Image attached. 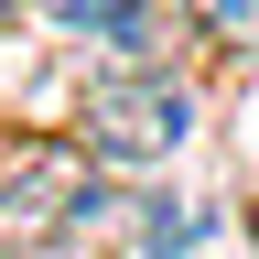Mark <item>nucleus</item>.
I'll list each match as a JSON object with an SVG mask.
<instances>
[{
	"label": "nucleus",
	"instance_id": "1",
	"mask_svg": "<svg viewBox=\"0 0 259 259\" xmlns=\"http://www.w3.org/2000/svg\"><path fill=\"white\" fill-rule=\"evenodd\" d=\"M108 227V173L76 141L0 151V259H65Z\"/></svg>",
	"mask_w": 259,
	"mask_h": 259
},
{
	"label": "nucleus",
	"instance_id": "2",
	"mask_svg": "<svg viewBox=\"0 0 259 259\" xmlns=\"http://www.w3.org/2000/svg\"><path fill=\"white\" fill-rule=\"evenodd\" d=\"M97 173H162L184 141H194V87L173 76V65H119V76L87 87L76 130H65Z\"/></svg>",
	"mask_w": 259,
	"mask_h": 259
},
{
	"label": "nucleus",
	"instance_id": "3",
	"mask_svg": "<svg viewBox=\"0 0 259 259\" xmlns=\"http://www.w3.org/2000/svg\"><path fill=\"white\" fill-rule=\"evenodd\" d=\"M32 11H54L76 44H119V54L151 44V0H32Z\"/></svg>",
	"mask_w": 259,
	"mask_h": 259
},
{
	"label": "nucleus",
	"instance_id": "4",
	"mask_svg": "<svg viewBox=\"0 0 259 259\" xmlns=\"http://www.w3.org/2000/svg\"><path fill=\"white\" fill-rule=\"evenodd\" d=\"M184 11H194V32H205V44L259 54V0H184Z\"/></svg>",
	"mask_w": 259,
	"mask_h": 259
},
{
	"label": "nucleus",
	"instance_id": "5",
	"mask_svg": "<svg viewBox=\"0 0 259 259\" xmlns=\"http://www.w3.org/2000/svg\"><path fill=\"white\" fill-rule=\"evenodd\" d=\"M11 11H32V0H0V22H11Z\"/></svg>",
	"mask_w": 259,
	"mask_h": 259
},
{
	"label": "nucleus",
	"instance_id": "6",
	"mask_svg": "<svg viewBox=\"0 0 259 259\" xmlns=\"http://www.w3.org/2000/svg\"><path fill=\"white\" fill-rule=\"evenodd\" d=\"M248 227H259V216H248Z\"/></svg>",
	"mask_w": 259,
	"mask_h": 259
}]
</instances>
